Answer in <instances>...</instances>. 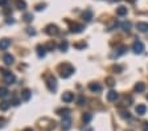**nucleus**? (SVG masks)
Here are the masks:
<instances>
[{
	"instance_id": "nucleus-1",
	"label": "nucleus",
	"mask_w": 148,
	"mask_h": 131,
	"mask_svg": "<svg viewBox=\"0 0 148 131\" xmlns=\"http://www.w3.org/2000/svg\"><path fill=\"white\" fill-rule=\"evenodd\" d=\"M73 73H74V68L70 64L65 62V64H62V65H60V75H61L62 78H69Z\"/></svg>"
},
{
	"instance_id": "nucleus-2",
	"label": "nucleus",
	"mask_w": 148,
	"mask_h": 131,
	"mask_svg": "<svg viewBox=\"0 0 148 131\" xmlns=\"http://www.w3.org/2000/svg\"><path fill=\"white\" fill-rule=\"evenodd\" d=\"M46 86H48V89H49L50 91L54 93V91L57 90V80H56L53 75H49V77L46 78Z\"/></svg>"
},
{
	"instance_id": "nucleus-3",
	"label": "nucleus",
	"mask_w": 148,
	"mask_h": 131,
	"mask_svg": "<svg viewBox=\"0 0 148 131\" xmlns=\"http://www.w3.org/2000/svg\"><path fill=\"white\" fill-rule=\"evenodd\" d=\"M45 33L49 34V36H57V34L60 33V29H58V27H57V25L49 24V25H46V27H45Z\"/></svg>"
},
{
	"instance_id": "nucleus-4",
	"label": "nucleus",
	"mask_w": 148,
	"mask_h": 131,
	"mask_svg": "<svg viewBox=\"0 0 148 131\" xmlns=\"http://www.w3.org/2000/svg\"><path fill=\"white\" fill-rule=\"evenodd\" d=\"M132 50H134V52H135L136 54H140V53H143V50H144V45H143V43H142V41L136 40L135 43H134V45H132Z\"/></svg>"
},
{
	"instance_id": "nucleus-5",
	"label": "nucleus",
	"mask_w": 148,
	"mask_h": 131,
	"mask_svg": "<svg viewBox=\"0 0 148 131\" xmlns=\"http://www.w3.org/2000/svg\"><path fill=\"white\" fill-rule=\"evenodd\" d=\"M83 29H85V28H83L82 24H77V23L70 24V32H73V33H81Z\"/></svg>"
},
{
	"instance_id": "nucleus-6",
	"label": "nucleus",
	"mask_w": 148,
	"mask_h": 131,
	"mask_svg": "<svg viewBox=\"0 0 148 131\" xmlns=\"http://www.w3.org/2000/svg\"><path fill=\"white\" fill-rule=\"evenodd\" d=\"M15 81H16V77H15V74H12L11 72L4 75V82H5V84L12 85V84H15Z\"/></svg>"
},
{
	"instance_id": "nucleus-7",
	"label": "nucleus",
	"mask_w": 148,
	"mask_h": 131,
	"mask_svg": "<svg viewBox=\"0 0 148 131\" xmlns=\"http://www.w3.org/2000/svg\"><path fill=\"white\" fill-rule=\"evenodd\" d=\"M73 99H74V94L70 93V91H65V93L62 94V101H64V102L69 103V102H71Z\"/></svg>"
},
{
	"instance_id": "nucleus-8",
	"label": "nucleus",
	"mask_w": 148,
	"mask_h": 131,
	"mask_svg": "<svg viewBox=\"0 0 148 131\" xmlns=\"http://www.w3.org/2000/svg\"><path fill=\"white\" fill-rule=\"evenodd\" d=\"M61 126H62L64 130H69V128L71 127V119L69 118V117H65V118L62 119V122H61Z\"/></svg>"
},
{
	"instance_id": "nucleus-9",
	"label": "nucleus",
	"mask_w": 148,
	"mask_h": 131,
	"mask_svg": "<svg viewBox=\"0 0 148 131\" xmlns=\"http://www.w3.org/2000/svg\"><path fill=\"white\" fill-rule=\"evenodd\" d=\"M118 98H119V94H118L116 91L111 90V91L107 93V101H110V102H115Z\"/></svg>"
},
{
	"instance_id": "nucleus-10",
	"label": "nucleus",
	"mask_w": 148,
	"mask_h": 131,
	"mask_svg": "<svg viewBox=\"0 0 148 131\" xmlns=\"http://www.w3.org/2000/svg\"><path fill=\"white\" fill-rule=\"evenodd\" d=\"M89 89L91 91H94V93H99V91L102 90V86L98 84V82H91V84L89 85Z\"/></svg>"
},
{
	"instance_id": "nucleus-11",
	"label": "nucleus",
	"mask_w": 148,
	"mask_h": 131,
	"mask_svg": "<svg viewBox=\"0 0 148 131\" xmlns=\"http://www.w3.org/2000/svg\"><path fill=\"white\" fill-rule=\"evenodd\" d=\"M136 29H138L139 32H142V33H144V32L148 31V23H138L136 24Z\"/></svg>"
},
{
	"instance_id": "nucleus-12",
	"label": "nucleus",
	"mask_w": 148,
	"mask_h": 131,
	"mask_svg": "<svg viewBox=\"0 0 148 131\" xmlns=\"http://www.w3.org/2000/svg\"><path fill=\"white\" fill-rule=\"evenodd\" d=\"M9 45H11V40L9 38H1L0 40V49L1 50H5Z\"/></svg>"
},
{
	"instance_id": "nucleus-13",
	"label": "nucleus",
	"mask_w": 148,
	"mask_h": 131,
	"mask_svg": "<svg viewBox=\"0 0 148 131\" xmlns=\"http://www.w3.org/2000/svg\"><path fill=\"white\" fill-rule=\"evenodd\" d=\"M3 61L5 65H12L13 61H15V58H13L12 54H4L3 56Z\"/></svg>"
},
{
	"instance_id": "nucleus-14",
	"label": "nucleus",
	"mask_w": 148,
	"mask_h": 131,
	"mask_svg": "<svg viewBox=\"0 0 148 131\" xmlns=\"http://www.w3.org/2000/svg\"><path fill=\"white\" fill-rule=\"evenodd\" d=\"M31 95H32V93H31V90H28V89H24V90L21 91V99L25 101V102L31 99Z\"/></svg>"
},
{
	"instance_id": "nucleus-15",
	"label": "nucleus",
	"mask_w": 148,
	"mask_h": 131,
	"mask_svg": "<svg viewBox=\"0 0 148 131\" xmlns=\"http://www.w3.org/2000/svg\"><path fill=\"white\" fill-rule=\"evenodd\" d=\"M45 53H46V48L45 45H38L37 47V56L40 57V58H42V57H45Z\"/></svg>"
},
{
	"instance_id": "nucleus-16",
	"label": "nucleus",
	"mask_w": 148,
	"mask_h": 131,
	"mask_svg": "<svg viewBox=\"0 0 148 131\" xmlns=\"http://www.w3.org/2000/svg\"><path fill=\"white\" fill-rule=\"evenodd\" d=\"M135 111L138 112L139 115H144L145 112H147V107H145L144 105H138V106L135 107Z\"/></svg>"
},
{
	"instance_id": "nucleus-17",
	"label": "nucleus",
	"mask_w": 148,
	"mask_h": 131,
	"mask_svg": "<svg viewBox=\"0 0 148 131\" xmlns=\"http://www.w3.org/2000/svg\"><path fill=\"white\" fill-rule=\"evenodd\" d=\"M56 112H57L58 115H61V117H64V118H65V117H69V114H70V110H69V109H58Z\"/></svg>"
},
{
	"instance_id": "nucleus-18",
	"label": "nucleus",
	"mask_w": 148,
	"mask_h": 131,
	"mask_svg": "<svg viewBox=\"0 0 148 131\" xmlns=\"http://www.w3.org/2000/svg\"><path fill=\"white\" fill-rule=\"evenodd\" d=\"M144 90H145V85L143 84V82H138V84L135 85V91H138V93H143Z\"/></svg>"
},
{
	"instance_id": "nucleus-19",
	"label": "nucleus",
	"mask_w": 148,
	"mask_h": 131,
	"mask_svg": "<svg viewBox=\"0 0 148 131\" xmlns=\"http://www.w3.org/2000/svg\"><path fill=\"white\" fill-rule=\"evenodd\" d=\"M83 20H86V21H90V20L92 19V12L90 10H86L85 12H83Z\"/></svg>"
},
{
	"instance_id": "nucleus-20",
	"label": "nucleus",
	"mask_w": 148,
	"mask_h": 131,
	"mask_svg": "<svg viewBox=\"0 0 148 131\" xmlns=\"http://www.w3.org/2000/svg\"><path fill=\"white\" fill-rule=\"evenodd\" d=\"M15 4L18 10H25V8H27V3H25L24 0H16Z\"/></svg>"
},
{
	"instance_id": "nucleus-21",
	"label": "nucleus",
	"mask_w": 148,
	"mask_h": 131,
	"mask_svg": "<svg viewBox=\"0 0 148 131\" xmlns=\"http://www.w3.org/2000/svg\"><path fill=\"white\" fill-rule=\"evenodd\" d=\"M11 106V102H7V101H3V102H0V110L1 111H7Z\"/></svg>"
},
{
	"instance_id": "nucleus-22",
	"label": "nucleus",
	"mask_w": 148,
	"mask_h": 131,
	"mask_svg": "<svg viewBox=\"0 0 148 131\" xmlns=\"http://www.w3.org/2000/svg\"><path fill=\"white\" fill-rule=\"evenodd\" d=\"M116 15L118 16H126L127 15V8L126 7H119V8H116Z\"/></svg>"
},
{
	"instance_id": "nucleus-23",
	"label": "nucleus",
	"mask_w": 148,
	"mask_h": 131,
	"mask_svg": "<svg viewBox=\"0 0 148 131\" xmlns=\"http://www.w3.org/2000/svg\"><path fill=\"white\" fill-rule=\"evenodd\" d=\"M68 47H69V44H68V41H66V40H64V41H62V43L58 45L60 50H62V52H66V50H68Z\"/></svg>"
},
{
	"instance_id": "nucleus-24",
	"label": "nucleus",
	"mask_w": 148,
	"mask_h": 131,
	"mask_svg": "<svg viewBox=\"0 0 148 131\" xmlns=\"http://www.w3.org/2000/svg\"><path fill=\"white\" fill-rule=\"evenodd\" d=\"M91 118H92V115L90 114V112H85L82 115V121L85 122V123H89L90 121H91Z\"/></svg>"
},
{
	"instance_id": "nucleus-25",
	"label": "nucleus",
	"mask_w": 148,
	"mask_h": 131,
	"mask_svg": "<svg viewBox=\"0 0 148 131\" xmlns=\"http://www.w3.org/2000/svg\"><path fill=\"white\" fill-rule=\"evenodd\" d=\"M119 114H120V117H122L123 119H130L131 118V114H130L128 111H126V110H120Z\"/></svg>"
},
{
	"instance_id": "nucleus-26",
	"label": "nucleus",
	"mask_w": 148,
	"mask_h": 131,
	"mask_svg": "<svg viewBox=\"0 0 148 131\" xmlns=\"http://www.w3.org/2000/svg\"><path fill=\"white\" fill-rule=\"evenodd\" d=\"M8 89L7 87H0V98H5L8 95Z\"/></svg>"
},
{
	"instance_id": "nucleus-27",
	"label": "nucleus",
	"mask_w": 148,
	"mask_h": 131,
	"mask_svg": "<svg viewBox=\"0 0 148 131\" xmlns=\"http://www.w3.org/2000/svg\"><path fill=\"white\" fill-rule=\"evenodd\" d=\"M56 47H57V45H56V43H54V41H49V43H48V44H46V45H45L46 50H53Z\"/></svg>"
},
{
	"instance_id": "nucleus-28",
	"label": "nucleus",
	"mask_w": 148,
	"mask_h": 131,
	"mask_svg": "<svg viewBox=\"0 0 148 131\" xmlns=\"http://www.w3.org/2000/svg\"><path fill=\"white\" fill-rule=\"evenodd\" d=\"M122 28H123L126 32H128L130 29H131V23H130V21H124V23H122Z\"/></svg>"
},
{
	"instance_id": "nucleus-29",
	"label": "nucleus",
	"mask_w": 148,
	"mask_h": 131,
	"mask_svg": "<svg viewBox=\"0 0 148 131\" xmlns=\"http://www.w3.org/2000/svg\"><path fill=\"white\" fill-rule=\"evenodd\" d=\"M118 50H119V52H116V53H115V57H119L120 54H124V53H126V50H127V48L126 47H122L120 49H118Z\"/></svg>"
},
{
	"instance_id": "nucleus-30",
	"label": "nucleus",
	"mask_w": 148,
	"mask_h": 131,
	"mask_svg": "<svg viewBox=\"0 0 148 131\" xmlns=\"http://www.w3.org/2000/svg\"><path fill=\"white\" fill-rule=\"evenodd\" d=\"M106 84L108 85L110 87H112L115 85V81H114V78H111V77H108V78H106Z\"/></svg>"
},
{
	"instance_id": "nucleus-31",
	"label": "nucleus",
	"mask_w": 148,
	"mask_h": 131,
	"mask_svg": "<svg viewBox=\"0 0 148 131\" xmlns=\"http://www.w3.org/2000/svg\"><path fill=\"white\" fill-rule=\"evenodd\" d=\"M24 20L27 23H31L32 20H33V16H32V13H25V15H24Z\"/></svg>"
},
{
	"instance_id": "nucleus-32",
	"label": "nucleus",
	"mask_w": 148,
	"mask_h": 131,
	"mask_svg": "<svg viewBox=\"0 0 148 131\" xmlns=\"http://www.w3.org/2000/svg\"><path fill=\"white\" fill-rule=\"evenodd\" d=\"M86 103V98L85 97H79L78 98V105H85Z\"/></svg>"
},
{
	"instance_id": "nucleus-33",
	"label": "nucleus",
	"mask_w": 148,
	"mask_h": 131,
	"mask_svg": "<svg viewBox=\"0 0 148 131\" xmlns=\"http://www.w3.org/2000/svg\"><path fill=\"white\" fill-rule=\"evenodd\" d=\"M112 69L115 70V73H120V72H122V68H120V66H118V65H114V66H112Z\"/></svg>"
},
{
	"instance_id": "nucleus-34",
	"label": "nucleus",
	"mask_w": 148,
	"mask_h": 131,
	"mask_svg": "<svg viewBox=\"0 0 148 131\" xmlns=\"http://www.w3.org/2000/svg\"><path fill=\"white\" fill-rule=\"evenodd\" d=\"M74 47H75V48H78V49H81V48H85V47H86V44H85V43H81V44H75V45H74Z\"/></svg>"
},
{
	"instance_id": "nucleus-35",
	"label": "nucleus",
	"mask_w": 148,
	"mask_h": 131,
	"mask_svg": "<svg viewBox=\"0 0 148 131\" xmlns=\"http://www.w3.org/2000/svg\"><path fill=\"white\" fill-rule=\"evenodd\" d=\"M44 7H45V4H37V5H36V11L44 10Z\"/></svg>"
},
{
	"instance_id": "nucleus-36",
	"label": "nucleus",
	"mask_w": 148,
	"mask_h": 131,
	"mask_svg": "<svg viewBox=\"0 0 148 131\" xmlns=\"http://www.w3.org/2000/svg\"><path fill=\"white\" fill-rule=\"evenodd\" d=\"M142 130H143V131H148V122H144V123H143Z\"/></svg>"
},
{
	"instance_id": "nucleus-37",
	"label": "nucleus",
	"mask_w": 148,
	"mask_h": 131,
	"mask_svg": "<svg viewBox=\"0 0 148 131\" xmlns=\"http://www.w3.org/2000/svg\"><path fill=\"white\" fill-rule=\"evenodd\" d=\"M8 4V0H0V7H5Z\"/></svg>"
},
{
	"instance_id": "nucleus-38",
	"label": "nucleus",
	"mask_w": 148,
	"mask_h": 131,
	"mask_svg": "<svg viewBox=\"0 0 148 131\" xmlns=\"http://www.w3.org/2000/svg\"><path fill=\"white\" fill-rule=\"evenodd\" d=\"M18 103H20V101H18L17 98H13V101H12V105H13V106H17Z\"/></svg>"
},
{
	"instance_id": "nucleus-39",
	"label": "nucleus",
	"mask_w": 148,
	"mask_h": 131,
	"mask_svg": "<svg viewBox=\"0 0 148 131\" xmlns=\"http://www.w3.org/2000/svg\"><path fill=\"white\" fill-rule=\"evenodd\" d=\"M27 32H28V34H33V36L36 34V32H34L32 28H28V31H27Z\"/></svg>"
},
{
	"instance_id": "nucleus-40",
	"label": "nucleus",
	"mask_w": 148,
	"mask_h": 131,
	"mask_svg": "<svg viewBox=\"0 0 148 131\" xmlns=\"http://www.w3.org/2000/svg\"><path fill=\"white\" fill-rule=\"evenodd\" d=\"M13 23H15V20H13V19H11V17H8V19H7V24H13Z\"/></svg>"
},
{
	"instance_id": "nucleus-41",
	"label": "nucleus",
	"mask_w": 148,
	"mask_h": 131,
	"mask_svg": "<svg viewBox=\"0 0 148 131\" xmlns=\"http://www.w3.org/2000/svg\"><path fill=\"white\" fill-rule=\"evenodd\" d=\"M4 123H5V119H4V118H0V127H3Z\"/></svg>"
},
{
	"instance_id": "nucleus-42",
	"label": "nucleus",
	"mask_w": 148,
	"mask_h": 131,
	"mask_svg": "<svg viewBox=\"0 0 148 131\" xmlns=\"http://www.w3.org/2000/svg\"><path fill=\"white\" fill-rule=\"evenodd\" d=\"M12 12V11L11 10H8V8H5V10H4V13H5V15H9V13Z\"/></svg>"
},
{
	"instance_id": "nucleus-43",
	"label": "nucleus",
	"mask_w": 148,
	"mask_h": 131,
	"mask_svg": "<svg viewBox=\"0 0 148 131\" xmlns=\"http://www.w3.org/2000/svg\"><path fill=\"white\" fill-rule=\"evenodd\" d=\"M82 131H92V128H90V127H86V128H83Z\"/></svg>"
},
{
	"instance_id": "nucleus-44",
	"label": "nucleus",
	"mask_w": 148,
	"mask_h": 131,
	"mask_svg": "<svg viewBox=\"0 0 148 131\" xmlns=\"http://www.w3.org/2000/svg\"><path fill=\"white\" fill-rule=\"evenodd\" d=\"M23 131H33V130H32V128H29V127H28V128H24V130H23Z\"/></svg>"
},
{
	"instance_id": "nucleus-45",
	"label": "nucleus",
	"mask_w": 148,
	"mask_h": 131,
	"mask_svg": "<svg viewBox=\"0 0 148 131\" xmlns=\"http://www.w3.org/2000/svg\"><path fill=\"white\" fill-rule=\"evenodd\" d=\"M128 1H130V3H135L136 0H128Z\"/></svg>"
},
{
	"instance_id": "nucleus-46",
	"label": "nucleus",
	"mask_w": 148,
	"mask_h": 131,
	"mask_svg": "<svg viewBox=\"0 0 148 131\" xmlns=\"http://www.w3.org/2000/svg\"><path fill=\"white\" fill-rule=\"evenodd\" d=\"M114 1H120V0H114Z\"/></svg>"
},
{
	"instance_id": "nucleus-47",
	"label": "nucleus",
	"mask_w": 148,
	"mask_h": 131,
	"mask_svg": "<svg viewBox=\"0 0 148 131\" xmlns=\"http://www.w3.org/2000/svg\"><path fill=\"white\" fill-rule=\"evenodd\" d=\"M126 131H132V130H126Z\"/></svg>"
},
{
	"instance_id": "nucleus-48",
	"label": "nucleus",
	"mask_w": 148,
	"mask_h": 131,
	"mask_svg": "<svg viewBox=\"0 0 148 131\" xmlns=\"http://www.w3.org/2000/svg\"><path fill=\"white\" fill-rule=\"evenodd\" d=\"M147 99H148V95H147Z\"/></svg>"
}]
</instances>
